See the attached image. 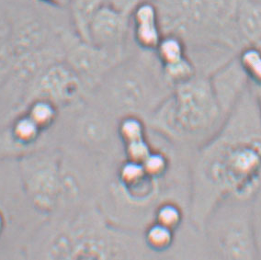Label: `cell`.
Listing matches in <instances>:
<instances>
[{
	"label": "cell",
	"instance_id": "obj_1",
	"mask_svg": "<svg viewBox=\"0 0 261 260\" xmlns=\"http://www.w3.org/2000/svg\"><path fill=\"white\" fill-rule=\"evenodd\" d=\"M202 149L194 167L193 212L204 223L223 200H255L261 191L259 100L249 87Z\"/></svg>",
	"mask_w": 261,
	"mask_h": 260
},
{
	"label": "cell",
	"instance_id": "obj_2",
	"mask_svg": "<svg viewBox=\"0 0 261 260\" xmlns=\"http://www.w3.org/2000/svg\"><path fill=\"white\" fill-rule=\"evenodd\" d=\"M149 60L133 57L114 65L99 82L105 110L126 115L156 111L169 97L163 72L155 73Z\"/></svg>",
	"mask_w": 261,
	"mask_h": 260
},
{
	"label": "cell",
	"instance_id": "obj_3",
	"mask_svg": "<svg viewBox=\"0 0 261 260\" xmlns=\"http://www.w3.org/2000/svg\"><path fill=\"white\" fill-rule=\"evenodd\" d=\"M156 113L175 136L184 141L201 139L224 121L210 79L198 75L175 87Z\"/></svg>",
	"mask_w": 261,
	"mask_h": 260
},
{
	"label": "cell",
	"instance_id": "obj_4",
	"mask_svg": "<svg viewBox=\"0 0 261 260\" xmlns=\"http://www.w3.org/2000/svg\"><path fill=\"white\" fill-rule=\"evenodd\" d=\"M254 201V200H253ZM253 201L226 199L213 212L219 214L213 224L217 247L227 258L255 259L256 246L253 230ZM217 205V206H218Z\"/></svg>",
	"mask_w": 261,
	"mask_h": 260
},
{
	"label": "cell",
	"instance_id": "obj_5",
	"mask_svg": "<svg viewBox=\"0 0 261 260\" xmlns=\"http://www.w3.org/2000/svg\"><path fill=\"white\" fill-rule=\"evenodd\" d=\"M25 187L39 209L54 208L61 191V175L56 162L46 157H36L22 164Z\"/></svg>",
	"mask_w": 261,
	"mask_h": 260
},
{
	"label": "cell",
	"instance_id": "obj_6",
	"mask_svg": "<svg viewBox=\"0 0 261 260\" xmlns=\"http://www.w3.org/2000/svg\"><path fill=\"white\" fill-rule=\"evenodd\" d=\"M130 29V17L106 3L89 27V43L121 56Z\"/></svg>",
	"mask_w": 261,
	"mask_h": 260
},
{
	"label": "cell",
	"instance_id": "obj_7",
	"mask_svg": "<svg viewBox=\"0 0 261 260\" xmlns=\"http://www.w3.org/2000/svg\"><path fill=\"white\" fill-rule=\"evenodd\" d=\"M209 79L215 98L225 119L248 87L247 75L238 61V56H233L215 70Z\"/></svg>",
	"mask_w": 261,
	"mask_h": 260
},
{
	"label": "cell",
	"instance_id": "obj_8",
	"mask_svg": "<svg viewBox=\"0 0 261 260\" xmlns=\"http://www.w3.org/2000/svg\"><path fill=\"white\" fill-rule=\"evenodd\" d=\"M133 38L142 51H154L163 37L160 16L154 1L138 7L130 16Z\"/></svg>",
	"mask_w": 261,
	"mask_h": 260
},
{
	"label": "cell",
	"instance_id": "obj_9",
	"mask_svg": "<svg viewBox=\"0 0 261 260\" xmlns=\"http://www.w3.org/2000/svg\"><path fill=\"white\" fill-rule=\"evenodd\" d=\"M80 77L74 69L65 65H56L42 74L39 82V92L42 98L54 103L68 102L80 94Z\"/></svg>",
	"mask_w": 261,
	"mask_h": 260
},
{
	"label": "cell",
	"instance_id": "obj_10",
	"mask_svg": "<svg viewBox=\"0 0 261 260\" xmlns=\"http://www.w3.org/2000/svg\"><path fill=\"white\" fill-rule=\"evenodd\" d=\"M236 29L242 46L261 43V5L253 0H239Z\"/></svg>",
	"mask_w": 261,
	"mask_h": 260
},
{
	"label": "cell",
	"instance_id": "obj_11",
	"mask_svg": "<svg viewBox=\"0 0 261 260\" xmlns=\"http://www.w3.org/2000/svg\"><path fill=\"white\" fill-rule=\"evenodd\" d=\"M71 19L75 33L83 42H89V27L106 0H70Z\"/></svg>",
	"mask_w": 261,
	"mask_h": 260
},
{
	"label": "cell",
	"instance_id": "obj_12",
	"mask_svg": "<svg viewBox=\"0 0 261 260\" xmlns=\"http://www.w3.org/2000/svg\"><path fill=\"white\" fill-rule=\"evenodd\" d=\"M107 111L89 112L80 121V131L85 141L91 144H100L107 137L108 132H112Z\"/></svg>",
	"mask_w": 261,
	"mask_h": 260
},
{
	"label": "cell",
	"instance_id": "obj_13",
	"mask_svg": "<svg viewBox=\"0 0 261 260\" xmlns=\"http://www.w3.org/2000/svg\"><path fill=\"white\" fill-rule=\"evenodd\" d=\"M238 61L242 66L251 89L261 88V46L247 45L238 51Z\"/></svg>",
	"mask_w": 261,
	"mask_h": 260
},
{
	"label": "cell",
	"instance_id": "obj_14",
	"mask_svg": "<svg viewBox=\"0 0 261 260\" xmlns=\"http://www.w3.org/2000/svg\"><path fill=\"white\" fill-rule=\"evenodd\" d=\"M154 55L161 66H163L175 63L188 56V47L180 36L173 33H167L164 34L154 50Z\"/></svg>",
	"mask_w": 261,
	"mask_h": 260
},
{
	"label": "cell",
	"instance_id": "obj_15",
	"mask_svg": "<svg viewBox=\"0 0 261 260\" xmlns=\"http://www.w3.org/2000/svg\"><path fill=\"white\" fill-rule=\"evenodd\" d=\"M162 72L167 83L174 88L185 83L197 75L195 65L189 55L175 63L163 65Z\"/></svg>",
	"mask_w": 261,
	"mask_h": 260
},
{
	"label": "cell",
	"instance_id": "obj_16",
	"mask_svg": "<svg viewBox=\"0 0 261 260\" xmlns=\"http://www.w3.org/2000/svg\"><path fill=\"white\" fill-rule=\"evenodd\" d=\"M27 114L41 129H44L51 125L56 119V103L47 98H38L31 105Z\"/></svg>",
	"mask_w": 261,
	"mask_h": 260
},
{
	"label": "cell",
	"instance_id": "obj_17",
	"mask_svg": "<svg viewBox=\"0 0 261 260\" xmlns=\"http://www.w3.org/2000/svg\"><path fill=\"white\" fill-rule=\"evenodd\" d=\"M117 132L124 144L145 138V125L137 115L122 117Z\"/></svg>",
	"mask_w": 261,
	"mask_h": 260
},
{
	"label": "cell",
	"instance_id": "obj_18",
	"mask_svg": "<svg viewBox=\"0 0 261 260\" xmlns=\"http://www.w3.org/2000/svg\"><path fill=\"white\" fill-rule=\"evenodd\" d=\"M41 128L33 121L28 114L19 117L12 126V135L19 143L27 144L36 139L41 132Z\"/></svg>",
	"mask_w": 261,
	"mask_h": 260
},
{
	"label": "cell",
	"instance_id": "obj_19",
	"mask_svg": "<svg viewBox=\"0 0 261 260\" xmlns=\"http://www.w3.org/2000/svg\"><path fill=\"white\" fill-rule=\"evenodd\" d=\"M172 242L173 230L159 223H154L145 232V243L154 250H165Z\"/></svg>",
	"mask_w": 261,
	"mask_h": 260
},
{
	"label": "cell",
	"instance_id": "obj_20",
	"mask_svg": "<svg viewBox=\"0 0 261 260\" xmlns=\"http://www.w3.org/2000/svg\"><path fill=\"white\" fill-rule=\"evenodd\" d=\"M155 220L159 224L175 230L181 223V209L173 202L163 203L155 212Z\"/></svg>",
	"mask_w": 261,
	"mask_h": 260
},
{
	"label": "cell",
	"instance_id": "obj_21",
	"mask_svg": "<svg viewBox=\"0 0 261 260\" xmlns=\"http://www.w3.org/2000/svg\"><path fill=\"white\" fill-rule=\"evenodd\" d=\"M142 165L146 174L154 178L161 177L168 171V159L162 153H151Z\"/></svg>",
	"mask_w": 261,
	"mask_h": 260
},
{
	"label": "cell",
	"instance_id": "obj_22",
	"mask_svg": "<svg viewBox=\"0 0 261 260\" xmlns=\"http://www.w3.org/2000/svg\"><path fill=\"white\" fill-rule=\"evenodd\" d=\"M151 152L150 145L145 138L125 144V153L128 160L143 164Z\"/></svg>",
	"mask_w": 261,
	"mask_h": 260
},
{
	"label": "cell",
	"instance_id": "obj_23",
	"mask_svg": "<svg viewBox=\"0 0 261 260\" xmlns=\"http://www.w3.org/2000/svg\"><path fill=\"white\" fill-rule=\"evenodd\" d=\"M150 1L154 0H106L107 4L129 17L138 7Z\"/></svg>",
	"mask_w": 261,
	"mask_h": 260
},
{
	"label": "cell",
	"instance_id": "obj_24",
	"mask_svg": "<svg viewBox=\"0 0 261 260\" xmlns=\"http://www.w3.org/2000/svg\"><path fill=\"white\" fill-rule=\"evenodd\" d=\"M43 2H45V3H48V4H51V5H63V4H65V2H68V1H70V0H42Z\"/></svg>",
	"mask_w": 261,
	"mask_h": 260
},
{
	"label": "cell",
	"instance_id": "obj_25",
	"mask_svg": "<svg viewBox=\"0 0 261 260\" xmlns=\"http://www.w3.org/2000/svg\"><path fill=\"white\" fill-rule=\"evenodd\" d=\"M6 220L5 216L2 214V211L0 210V236L2 235V232L5 229Z\"/></svg>",
	"mask_w": 261,
	"mask_h": 260
},
{
	"label": "cell",
	"instance_id": "obj_26",
	"mask_svg": "<svg viewBox=\"0 0 261 260\" xmlns=\"http://www.w3.org/2000/svg\"><path fill=\"white\" fill-rule=\"evenodd\" d=\"M251 90L253 91V93L256 95V97L257 98V99H258V100H261V88L260 89H251Z\"/></svg>",
	"mask_w": 261,
	"mask_h": 260
},
{
	"label": "cell",
	"instance_id": "obj_27",
	"mask_svg": "<svg viewBox=\"0 0 261 260\" xmlns=\"http://www.w3.org/2000/svg\"><path fill=\"white\" fill-rule=\"evenodd\" d=\"M253 1H255L256 3H258V4H260L261 5V0H253Z\"/></svg>",
	"mask_w": 261,
	"mask_h": 260
},
{
	"label": "cell",
	"instance_id": "obj_28",
	"mask_svg": "<svg viewBox=\"0 0 261 260\" xmlns=\"http://www.w3.org/2000/svg\"><path fill=\"white\" fill-rule=\"evenodd\" d=\"M259 109H260V116H261V100H259Z\"/></svg>",
	"mask_w": 261,
	"mask_h": 260
},
{
	"label": "cell",
	"instance_id": "obj_29",
	"mask_svg": "<svg viewBox=\"0 0 261 260\" xmlns=\"http://www.w3.org/2000/svg\"><path fill=\"white\" fill-rule=\"evenodd\" d=\"M258 45H260V46H261V43H260V44H258Z\"/></svg>",
	"mask_w": 261,
	"mask_h": 260
}]
</instances>
